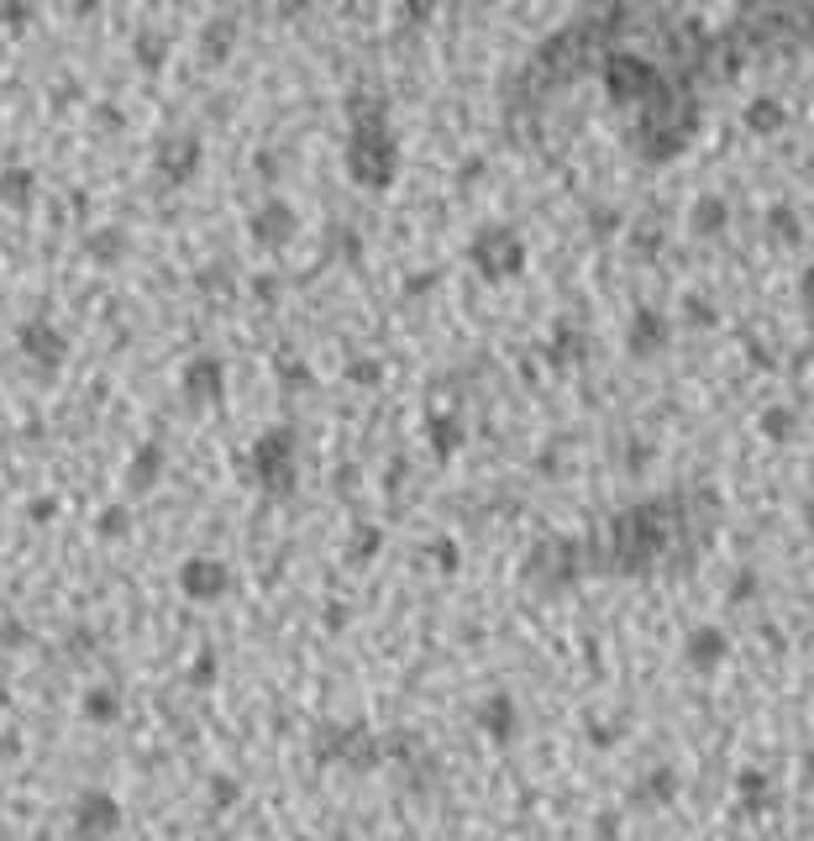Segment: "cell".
Returning <instances> with one entry per match:
<instances>
[{"label":"cell","mask_w":814,"mask_h":841,"mask_svg":"<svg viewBox=\"0 0 814 841\" xmlns=\"http://www.w3.org/2000/svg\"><path fill=\"white\" fill-rule=\"evenodd\" d=\"M704 510H715V495L699 489H673V495H652V500L625 505L620 516L594 541H583L589 574H620V579H647L668 563H689L710 541V521Z\"/></svg>","instance_id":"1"},{"label":"cell","mask_w":814,"mask_h":841,"mask_svg":"<svg viewBox=\"0 0 814 841\" xmlns=\"http://www.w3.org/2000/svg\"><path fill=\"white\" fill-rule=\"evenodd\" d=\"M347 142H342V169L347 180L368 190V195H384L395 190L399 169V138H395V121H389V101L378 90H347Z\"/></svg>","instance_id":"2"},{"label":"cell","mask_w":814,"mask_h":841,"mask_svg":"<svg viewBox=\"0 0 814 841\" xmlns=\"http://www.w3.org/2000/svg\"><path fill=\"white\" fill-rule=\"evenodd\" d=\"M731 32L752 59H794L814 48V6L810 0H746L735 11Z\"/></svg>","instance_id":"3"},{"label":"cell","mask_w":814,"mask_h":841,"mask_svg":"<svg viewBox=\"0 0 814 841\" xmlns=\"http://www.w3.org/2000/svg\"><path fill=\"white\" fill-rule=\"evenodd\" d=\"M242 468H247V479L258 484L268 500H289L299 489V432L289 420L263 426L258 437H253V447H247Z\"/></svg>","instance_id":"4"},{"label":"cell","mask_w":814,"mask_h":841,"mask_svg":"<svg viewBox=\"0 0 814 841\" xmlns=\"http://www.w3.org/2000/svg\"><path fill=\"white\" fill-rule=\"evenodd\" d=\"M316 768H347V773H378L384 768V737L368 731V721H320L311 737Z\"/></svg>","instance_id":"5"},{"label":"cell","mask_w":814,"mask_h":841,"mask_svg":"<svg viewBox=\"0 0 814 841\" xmlns=\"http://www.w3.org/2000/svg\"><path fill=\"white\" fill-rule=\"evenodd\" d=\"M526 259H531V247H526V237H520L510 221H489V226H478L474 242H468V263L478 268V280L489 284H510L526 274Z\"/></svg>","instance_id":"6"},{"label":"cell","mask_w":814,"mask_h":841,"mask_svg":"<svg viewBox=\"0 0 814 841\" xmlns=\"http://www.w3.org/2000/svg\"><path fill=\"white\" fill-rule=\"evenodd\" d=\"M589 574V558H583V541L573 537H547L526 558V584H537V589H547V595H557V589H568L573 579H583Z\"/></svg>","instance_id":"7"},{"label":"cell","mask_w":814,"mask_h":841,"mask_svg":"<svg viewBox=\"0 0 814 841\" xmlns=\"http://www.w3.org/2000/svg\"><path fill=\"white\" fill-rule=\"evenodd\" d=\"M17 353L32 374H59L63 363H69V332L48 316H27L17 326Z\"/></svg>","instance_id":"8"},{"label":"cell","mask_w":814,"mask_h":841,"mask_svg":"<svg viewBox=\"0 0 814 841\" xmlns=\"http://www.w3.org/2000/svg\"><path fill=\"white\" fill-rule=\"evenodd\" d=\"M200 163H205V138H200L195 126H180V132L159 138V148H153V174L169 190H184L200 174Z\"/></svg>","instance_id":"9"},{"label":"cell","mask_w":814,"mask_h":841,"mask_svg":"<svg viewBox=\"0 0 814 841\" xmlns=\"http://www.w3.org/2000/svg\"><path fill=\"white\" fill-rule=\"evenodd\" d=\"M69 821H74V841H111L121 831V821H126V810H121L111 789H84L74 810H69Z\"/></svg>","instance_id":"10"},{"label":"cell","mask_w":814,"mask_h":841,"mask_svg":"<svg viewBox=\"0 0 814 841\" xmlns=\"http://www.w3.org/2000/svg\"><path fill=\"white\" fill-rule=\"evenodd\" d=\"M174 584H180V595L190 605H216V600L232 595V568H226L221 558H211V553H195V558L180 563Z\"/></svg>","instance_id":"11"},{"label":"cell","mask_w":814,"mask_h":841,"mask_svg":"<svg viewBox=\"0 0 814 841\" xmlns=\"http://www.w3.org/2000/svg\"><path fill=\"white\" fill-rule=\"evenodd\" d=\"M180 401L190 411H216L226 401V363L216 353H195V358L180 368Z\"/></svg>","instance_id":"12"},{"label":"cell","mask_w":814,"mask_h":841,"mask_svg":"<svg viewBox=\"0 0 814 841\" xmlns=\"http://www.w3.org/2000/svg\"><path fill=\"white\" fill-rule=\"evenodd\" d=\"M247 237L258 242V247H289V242L299 237V211L284 195H268V201L253 205V216H247Z\"/></svg>","instance_id":"13"},{"label":"cell","mask_w":814,"mask_h":841,"mask_svg":"<svg viewBox=\"0 0 814 841\" xmlns=\"http://www.w3.org/2000/svg\"><path fill=\"white\" fill-rule=\"evenodd\" d=\"M668 342H673V326H668V316L657 311V305H635L631 321H625V358L635 363H652L668 353Z\"/></svg>","instance_id":"14"},{"label":"cell","mask_w":814,"mask_h":841,"mask_svg":"<svg viewBox=\"0 0 814 841\" xmlns=\"http://www.w3.org/2000/svg\"><path fill=\"white\" fill-rule=\"evenodd\" d=\"M474 726L484 731L489 747H516L520 731H526V716H520L516 695H505V689H499V695H484V700H478Z\"/></svg>","instance_id":"15"},{"label":"cell","mask_w":814,"mask_h":841,"mask_svg":"<svg viewBox=\"0 0 814 841\" xmlns=\"http://www.w3.org/2000/svg\"><path fill=\"white\" fill-rule=\"evenodd\" d=\"M725 662H731V631L715 621L689 626V637H683V668H689V673H720Z\"/></svg>","instance_id":"16"},{"label":"cell","mask_w":814,"mask_h":841,"mask_svg":"<svg viewBox=\"0 0 814 841\" xmlns=\"http://www.w3.org/2000/svg\"><path fill=\"white\" fill-rule=\"evenodd\" d=\"M678 800H683V773H678V762H652V768L631 783L635 810H668V804H678Z\"/></svg>","instance_id":"17"},{"label":"cell","mask_w":814,"mask_h":841,"mask_svg":"<svg viewBox=\"0 0 814 841\" xmlns=\"http://www.w3.org/2000/svg\"><path fill=\"white\" fill-rule=\"evenodd\" d=\"M163 474H169V453H163V442H142V447H132V458H126V495L138 500V495H153L163 484Z\"/></svg>","instance_id":"18"},{"label":"cell","mask_w":814,"mask_h":841,"mask_svg":"<svg viewBox=\"0 0 814 841\" xmlns=\"http://www.w3.org/2000/svg\"><path fill=\"white\" fill-rule=\"evenodd\" d=\"M462 442H468V426H462L457 411H431V416H426V447H431V458L437 463L457 458Z\"/></svg>","instance_id":"19"},{"label":"cell","mask_w":814,"mask_h":841,"mask_svg":"<svg viewBox=\"0 0 814 841\" xmlns=\"http://www.w3.org/2000/svg\"><path fill=\"white\" fill-rule=\"evenodd\" d=\"M169 53H174V42H169L163 27H138V32H132V69L159 74L163 63H169Z\"/></svg>","instance_id":"20"},{"label":"cell","mask_w":814,"mask_h":841,"mask_svg":"<svg viewBox=\"0 0 814 841\" xmlns=\"http://www.w3.org/2000/svg\"><path fill=\"white\" fill-rule=\"evenodd\" d=\"M741 126H746L752 138H777V132L788 126V105L777 101V95H756V101H746V111H741Z\"/></svg>","instance_id":"21"},{"label":"cell","mask_w":814,"mask_h":841,"mask_svg":"<svg viewBox=\"0 0 814 841\" xmlns=\"http://www.w3.org/2000/svg\"><path fill=\"white\" fill-rule=\"evenodd\" d=\"M121 710H126V700H121L116 683H90V689L80 695V716L90 726H116Z\"/></svg>","instance_id":"22"},{"label":"cell","mask_w":814,"mask_h":841,"mask_svg":"<svg viewBox=\"0 0 814 841\" xmlns=\"http://www.w3.org/2000/svg\"><path fill=\"white\" fill-rule=\"evenodd\" d=\"M32 195H38V169H32V163H6V169H0V205L27 211Z\"/></svg>","instance_id":"23"},{"label":"cell","mask_w":814,"mask_h":841,"mask_svg":"<svg viewBox=\"0 0 814 841\" xmlns=\"http://www.w3.org/2000/svg\"><path fill=\"white\" fill-rule=\"evenodd\" d=\"M735 794H741V810H746V815L773 810V773H767V768H741V773H735Z\"/></svg>","instance_id":"24"},{"label":"cell","mask_w":814,"mask_h":841,"mask_svg":"<svg viewBox=\"0 0 814 841\" xmlns=\"http://www.w3.org/2000/svg\"><path fill=\"white\" fill-rule=\"evenodd\" d=\"M689 226H694V237H725V226H731V201H725V195H704V201H694Z\"/></svg>","instance_id":"25"},{"label":"cell","mask_w":814,"mask_h":841,"mask_svg":"<svg viewBox=\"0 0 814 841\" xmlns=\"http://www.w3.org/2000/svg\"><path fill=\"white\" fill-rule=\"evenodd\" d=\"M232 48H237V21L232 17H211L205 21V32H200V53L211 63H226L232 59Z\"/></svg>","instance_id":"26"},{"label":"cell","mask_w":814,"mask_h":841,"mask_svg":"<svg viewBox=\"0 0 814 841\" xmlns=\"http://www.w3.org/2000/svg\"><path fill=\"white\" fill-rule=\"evenodd\" d=\"M121 253H126V237H121V226H95V232L84 237V259L100 263V268L121 263Z\"/></svg>","instance_id":"27"},{"label":"cell","mask_w":814,"mask_h":841,"mask_svg":"<svg viewBox=\"0 0 814 841\" xmlns=\"http://www.w3.org/2000/svg\"><path fill=\"white\" fill-rule=\"evenodd\" d=\"M95 537L100 541H126L132 537V505L126 500H111L95 510Z\"/></svg>","instance_id":"28"},{"label":"cell","mask_w":814,"mask_h":841,"mask_svg":"<svg viewBox=\"0 0 814 841\" xmlns=\"http://www.w3.org/2000/svg\"><path fill=\"white\" fill-rule=\"evenodd\" d=\"M378 553H384V526L358 521L353 526V537H347V563H353V568H368Z\"/></svg>","instance_id":"29"},{"label":"cell","mask_w":814,"mask_h":841,"mask_svg":"<svg viewBox=\"0 0 814 841\" xmlns=\"http://www.w3.org/2000/svg\"><path fill=\"white\" fill-rule=\"evenodd\" d=\"M205 800H211V815H226V810H237L242 779H237V773H211V779H205Z\"/></svg>","instance_id":"30"},{"label":"cell","mask_w":814,"mask_h":841,"mask_svg":"<svg viewBox=\"0 0 814 841\" xmlns=\"http://www.w3.org/2000/svg\"><path fill=\"white\" fill-rule=\"evenodd\" d=\"M767 237H773V242H798V237H804V221H798V211H788V205H773V211H767Z\"/></svg>","instance_id":"31"},{"label":"cell","mask_w":814,"mask_h":841,"mask_svg":"<svg viewBox=\"0 0 814 841\" xmlns=\"http://www.w3.org/2000/svg\"><path fill=\"white\" fill-rule=\"evenodd\" d=\"M216 673H221V658H216V647H200L195 658H190V689H211L216 683Z\"/></svg>","instance_id":"32"},{"label":"cell","mask_w":814,"mask_h":841,"mask_svg":"<svg viewBox=\"0 0 814 841\" xmlns=\"http://www.w3.org/2000/svg\"><path fill=\"white\" fill-rule=\"evenodd\" d=\"M756 426H762V437L767 442H788L794 437V411H788V405H767Z\"/></svg>","instance_id":"33"},{"label":"cell","mask_w":814,"mask_h":841,"mask_svg":"<svg viewBox=\"0 0 814 841\" xmlns=\"http://www.w3.org/2000/svg\"><path fill=\"white\" fill-rule=\"evenodd\" d=\"M441 0H399V21L410 27V32H426L431 21H437Z\"/></svg>","instance_id":"34"},{"label":"cell","mask_w":814,"mask_h":841,"mask_svg":"<svg viewBox=\"0 0 814 841\" xmlns=\"http://www.w3.org/2000/svg\"><path fill=\"white\" fill-rule=\"evenodd\" d=\"M583 737L594 741L599 752H610V747H620V737H625V721H589L583 726Z\"/></svg>","instance_id":"35"},{"label":"cell","mask_w":814,"mask_h":841,"mask_svg":"<svg viewBox=\"0 0 814 841\" xmlns=\"http://www.w3.org/2000/svg\"><path fill=\"white\" fill-rule=\"evenodd\" d=\"M431 563H437V574H457L462 568V553H457L452 537H437L431 541Z\"/></svg>","instance_id":"36"},{"label":"cell","mask_w":814,"mask_h":841,"mask_svg":"<svg viewBox=\"0 0 814 841\" xmlns=\"http://www.w3.org/2000/svg\"><path fill=\"white\" fill-rule=\"evenodd\" d=\"M557 358H562V363L583 358V337H578L573 326H557Z\"/></svg>","instance_id":"37"},{"label":"cell","mask_w":814,"mask_h":841,"mask_svg":"<svg viewBox=\"0 0 814 841\" xmlns=\"http://www.w3.org/2000/svg\"><path fill=\"white\" fill-rule=\"evenodd\" d=\"M0 21L6 27H27L32 21V0H0Z\"/></svg>","instance_id":"38"},{"label":"cell","mask_w":814,"mask_h":841,"mask_svg":"<svg viewBox=\"0 0 814 841\" xmlns=\"http://www.w3.org/2000/svg\"><path fill=\"white\" fill-rule=\"evenodd\" d=\"M53 516H59V500H53V495H38V500L27 505V521L32 526H48Z\"/></svg>","instance_id":"39"},{"label":"cell","mask_w":814,"mask_h":841,"mask_svg":"<svg viewBox=\"0 0 814 841\" xmlns=\"http://www.w3.org/2000/svg\"><path fill=\"white\" fill-rule=\"evenodd\" d=\"M27 626L17 621V616H6V621H0V647H11V652H17V647H27Z\"/></svg>","instance_id":"40"},{"label":"cell","mask_w":814,"mask_h":841,"mask_svg":"<svg viewBox=\"0 0 814 841\" xmlns=\"http://www.w3.org/2000/svg\"><path fill=\"white\" fill-rule=\"evenodd\" d=\"M620 837V810H599L594 815V841H615Z\"/></svg>","instance_id":"41"},{"label":"cell","mask_w":814,"mask_h":841,"mask_svg":"<svg viewBox=\"0 0 814 841\" xmlns=\"http://www.w3.org/2000/svg\"><path fill=\"white\" fill-rule=\"evenodd\" d=\"M756 595V574L746 568V574H735V584H731V605H746Z\"/></svg>","instance_id":"42"},{"label":"cell","mask_w":814,"mask_h":841,"mask_svg":"<svg viewBox=\"0 0 814 841\" xmlns=\"http://www.w3.org/2000/svg\"><path fill=\"white\" fill-rule=\"evenodd\" d=\"M316 0H274V11H278V21H299L305 11H311Z\"/></svg>","instance_id":"43"},{"label":"cell","mask_w":814,"mask_h":841,"mask_svg":"<svg viewBox=\"0 0 814 841\" xmlns=\"http://www.w3.org/2000/svg\"><path fill=\"white\" fill-rule=\"evenodd\" d=\"M798 305H804V316H814V263L798 274Z\"/></svg>","instance_id":"44"},{"label":"cell","mask_w":814,"mask_h":841,"mask_svg":"<svg viewBox=\"0 0 814 841\" xmlns=\"http://www.w3.org/2000/svg\"><path fill=\"white\" fill-rule=\"evenodd\" d=\"M69 652H74V658H84V652H95V637H90V631H74V637H69Z\"/></svg>","instance_id":"45"},{"label":"cell","mask_w":814,"mask_h":841,"mask_svg":"<svg viewBox=\"0 0 814 841\" xmlns=\"http://www.w3.org/2000/svg\"><path fill=\"white\" fill-rule=\"evenodd\" d=\"M347 626V605H326V631H342Z\"/></svg>","instance_id":"46"},{"label":"cell","mask_w":814,"mask_h":841,"mask_svg":"<svg viewBox=\"0 0 814 841\" xmlns=\"http://www.w3.org/2000/svg\"><path fill=\"white\" fill-rule=\"evenodd\" d=\"M804 531H810V541H814V489L804 495Z\"/></svg>","instance_id":"47"},{"label":"cell","mask_w":814,"mask_h":841,"mask_svg":"<svg viewBox=\"0 0 814 841\" xmlns=\"http://www.w3.org/2000/svg\"><path fill=\"white\" fill-rule=\"evenodd\" d=\"M798 773H804V783H810V789H814V747H810V752H804V762H798Z\"/></svg>","instance_id":"48"},{"label":"cell","mask_w":814,"mask_h":841,"mask_svg":"<svg viewBox=\"0 0 814 841\" xmlns=\"http://www.w3.org/2000/svg\"><path fill=\"white\" fill-rule=\"evenodd\" d=\"M95 6H100V0H74V17H90Z\"/></svg>","instance_id":"49"}]
</instances>
